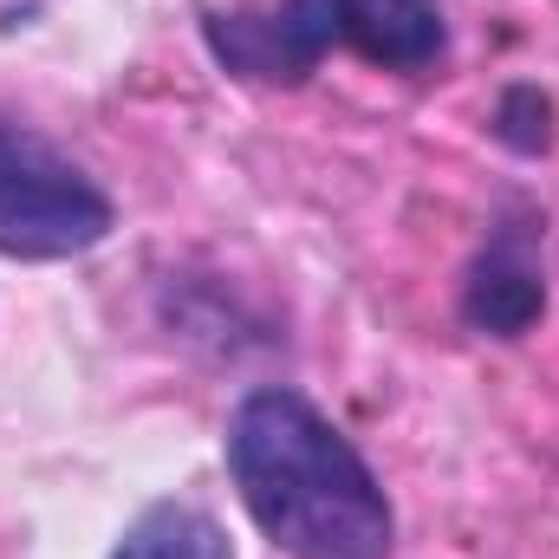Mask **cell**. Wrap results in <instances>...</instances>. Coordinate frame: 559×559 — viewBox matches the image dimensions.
<instances>
[{"label": "cell", "instance_id": "cell-1", "mask_svg": "<svg viewBox=\"0 0 559 559\" xmlns=\"http://www.w3.org/2000/svg\"><path fill=\"white\" fill-rule=\"evenodd\" d=\"M228 475L286 559H391L397 514L352 436L299 391H248L228 417Z\"/></svg>", "mask_w": 559, "mask_h": 559}, {"label": "cell", "instance_id": "cell-2", "mask_svg": "<svg viewBox=\"0 0 559 559\" xmlns=\"http://www.w3.org/2000/svg\"><path fill=\"white\" fill-rule=\"evenodd\" d=\"M111 195L46 138L0 118V254L7 261H72L111 235Z\"/></svg>", "mask_w": 559, "mask_h": 559}, {"label": "cell", "instance_id": "cell-3", "mask_svg": "<svg viewBox=\"0 0 559 559\" xmlns=\"http://www.w3.org/2000/svg\"><path fill=\"white\" fill-rule=\"evenodd\" d=\"M202 39L222 72L248 85H306L332 46L319 0H215L202 7Z\"/></svg>", "mask_w": 559, "mask_h": 559}, {"label": "cell", "instance_id": "cell-4", "mask_svg": "<svg viewBox=\"0 0 559 559\" xmlns=\"http://www.w3.org/2000/svg\"><path fill=\"white\" fill-rule=\"evenodd\" d=\"M547 312V261H540V222H501L488 248L468 261L462 280V319L488 338H521Z\"/></svg>", "mask_w": 559, "mask_h": 559}, {"label": "cell", "instance_id": "cell-5", "mask_svg": "<svg viewBox=\"0 0 559 559\" xmlns=\"http://www.w3.org/2000/svg\"><path fill=\"white\" fill-rule=\"evenodd\" d=\"M332 46L358 52L378 72H429L449 52L442 0H319Z\"/></svg>", "mask_w": 559, "mask_h": 559}, {"label": "cell", "instance_id": "cell-6", "mask_svg": "<svg viewBox=\"0 0 559 559\" xmlns=\"http://www.w3.org/2000/svg\"><path fill=\"white\" fill-rule=\"evenodd\" d=\"M111 559H235L222 521L195 501H150L138 521L124 527V540Z\"/></svg>", "mask_w": 559, "mask_h": 559}, {"label": "cell", "instance_id": "cell-7", "mask_svg": "<svg viewBox=\"0 0 559 559\" xmlns=\"http://www.w3.org/2000/svg\"><path fill=\"white\" fill-rule=\"evenodd\" d=\"M495 138L521 156H540L554 143V105L534 92V85H508L501 105H495Z\"/></svg>", "mask_w": 559, "mask_h": 559}]
</instances>
